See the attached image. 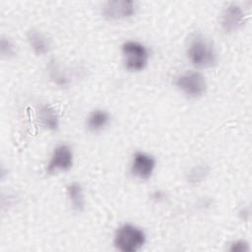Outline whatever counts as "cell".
Masks as SVG:
<instances>
[{"mask_svg":"<svg viewBox=\"0 0 252 252\" xmlns=\"http://www.w3.org/2000/svg\"><path fill=\"white\" fill-rule=\"evenodd\" d=\"M187 56L192 65L200 69L212 68L218 61L213 43L201 34H196L189 42Z\"/></svg>","mask_w":252,"mask_h":252,"instance_id":"6da1fadb","label":"cell"},{"mask_svg":"<svg viewBox=\"0 0 252 252\" xmlns=\"http://www.w3.org/2000/svg\"><path fill=\"white\" fill-rule=\"evenodd\" d=\"M146 242L145 232L138 226L125 223L117 228L113 243L117 250L122 252H135L143 247Z\"/></svg>","mask_w":252,"mask_h":252,"instance_id":"7a4b0ae2","label":"cell"},{"mask_svg":"<svg viewBox=\"0 0 252 252\" xmlns=\"http://www.w3.org/2000/svg\"><path fill=\"white\" fill-rule=\"evenodd\" d=\"M123 63L127 70L139 72L145 69L149 61V50L141 42L127 40L121 46Z\"/></svg>","mask_w":252,"mask_h":252,"instance_id":"3957f363","label":"cell"},{"mask_svg":"<svg viewBox=\"0 0 252 252\" xmlns=\"http://www.w3.org/2000/svg\"><path fill=\"white\" fill-rule=\"evenodd\" d=\"M175 86L187 96L198 98L207 92L205 77L196 71H186L175 78Z\"/></svg>","mask_w":252,"mask_h":252,"instance_id":"277c9868","label":"cell"},{"mask_svg":"<svg viewBox=\"0 0 252 252\" xmlns=\"http://www.w3.org/2000/svg\"><path fill=\"white\" fill-rule=\"evenodd\" d=\"M137 4L131 0H112L107 1L101 8L102 16L111 21L128 19L136 14Z\"/></svg>","mask_w":252,"mask_h":252,"instance_id":"5b68a950","label":"cell"},{"mask_svg":"<svg viewBox=\"0 0 252 252\" xmlns=\"http://www.w3.org/2000/svg\"><path fill=\"white\" fill-rule=\"evenodd\" d=\"M246 22L245 11L235 3L228 4L220 15V26L224 32L231 33L241 29Z\"/></svg>","mask_w":252,"mask_h":252,"instance_id":"8992f818","label":"cell"},{"mask_svg":"<svg viewBox=\"0 0 252 252\" xmlns=\"http://www.w3.org/2000/svg\"><path fill=\"white\" fill-rule=\"evenodd\" d=\"M73 165V152L68 145L57 146L47 163L46 171L50 174L66 171Z\"/></svg>","mask_w":252,"mask_h":252,"instance_id":"52a82bcc","label":"cell"},{"mask_svg":"<svg viewBox=\"0 0 252 252\" xmlns=\"http://www.w3.org/2000/svg\"><path fill=\"white\" fill-rule=\"evenodd\" d=\"M156 167V159L149 154L137 152L133 156L130 171L133 176L140 179H149Z\"/></svg>","mask_w":252,"mask_h":252,"instance_id":"ba28073f","label":"cell"},{"mask_svg":"<svg viewBox=\"0 0 252 252\" xmlns=\"http://www.w3.org/2000/svg\"><path fill=\"white\" fill-rule=\"evenodd\" d=\"M36 117L39 124L46 130L56 131L59 128V116L57 111L49 104L42 103L38 105Z\"/></svg>","mask_w":252,"mask_h":252,"instance_id":"9c48e42d","label":"cell"},{"mask_svg":"<svg viewBox=\"0 0 252 252\" xmlns=\"http://www.w3.org/2000/svg\"><path fill=\"white\" fill-rule=\"evenodd\" d=\"M27 38L30 46L35 54L44 55L49 52L51 46L50 40L42 32L31 30L27 33Z\"/></svg>","mask_w":252,"mask_h":252,"instance_id":"30bf717a","label":"cell"},{"mask_svg":"<svg viewBox=\"0 0 252 252\" xmlns=\"http://www.w3.org/2000/svg\"><path fill=\"white\" fill-rule=\"evenodd\" d=\"M110 121V115L102 109L92 111L87 118V128L91 132H99L104 129Z\"/></svg>","mask_w":252,"mask_h":252,"instance_id":"8fae6325","label":"cell"},{"mask_svg":"<svg viewBox=\"0 0 252 252\" xmlns=\"http://www.w3.org/2000/svg\"><path fill=\"white\" fill-rule=\"evenodd\" d=\"M67 196L74 211L82 212L85 208V195L80 183L72 182L66 188Z\"/></svg>","mask_w":252,"mask_h":252,"instance_id":"7c38bea8","label":"cell"},{"mask_svg":"<svg viewBox=\"0 0 252 252\" xmlns=\"http://www.w3.org/2000/svg\"><path fill=\"white\" fill-rule=\"evenodd\" d=\"M0 52H1V55L6 58L15 56V54L17 53V48L15 43L9 38L2 37L0 40Z\"/></svg>","mask_w":252,"mask_h":252,"instance_id":"4fadbf2b","label":"cell"},{"mask_svg":"<svg viewBox=\"0 0 252 252\" xmlns=\"http://www.w3.org/2000/svg\"><path fill=\"white\" fill-rule=\"evenodd\" d=\"M229 250L231 252H245V251H249L250 247L248 242L244 240H236L231 243Z\"/></svg>","mask_w":252,"mask_h":252,"instance_id":"5bb4252c","label":"cell"}]
</instances>
